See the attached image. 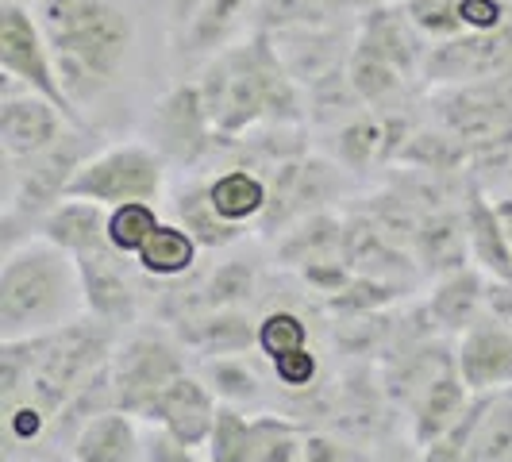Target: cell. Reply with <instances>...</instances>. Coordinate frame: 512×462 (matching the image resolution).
Returning <instances> with one entry per match:
<instances>
[{
  "instance_id": "cell-1",
  "label": "cell",
  "mask_w": 512,
  "mask_h": 462,
  "mask_svg": "<svg viewBox=\"0 0 512 462\" xmlns=\"http://www.w3.org/2000/svg\"><path fill=\"white\" fill-rule=\"evenodd\" d=\"M197 89L220 143H235V135H247L258 124H301L308 108L305 89L289 74L274 35L258 27L247 43L208 58Z\"/></svg>"
},
{
  "instance_id": "cell-2",
  "label": "cell",
  "mask_w": 512,
  "mask_h": 462,
  "mask_svg": "<svg viewBox=\"0 0 512 462\" xmlns=\"http://www.w3.org/2000/svg\"><path fill=\"white\" fill-rule=\"evenodd\" d=\"M54 70L74 104L97 101L131 51V20L112 0H35Z\"/></svg>"
},
{
  "instance_id": "cell-3",
  "label": "cell",
  "mask_w": 512,
  "mask_h": 462,
  "mask_svg": "<svg viewBox=\"0 0 512 462\" xmlns=\"http://www.w3.org/2000/svg\"><path fill=\"white\" fill-rule=\"evenodd\" d=\"M108 320L104 324H66L35 335V366L27 382V401L47 416L66 409L77 389L108 366Z\"/></svg>"
},
{
  "instance_id": "cell-4",
  "label": "cell",
  "mask_w": 512,
  "mask_h": 462,
  "mask_svg": "<svg viewBox=\"0 0 512 462\" xmlns=\"http://www.w3.org/2000/svg\"><path fill=\"white\" fill-rule=\"evenodd\" d=\"M66 285L70 278L54 243L8 255L0 270V335L24 339L54 328V320L66 308Z\"/></svg>"
},
{
  "instance_id": "cell-5",
  "label": "cell",
  "mask_w": 512,
  "mask_h": 462,
  "mask_svg": "<svg viewBox=\"0 0 512 462\" xmlns=\"http://www.w3.org/2000/svg\"><path fill=\"white\" fill-rule=\"evenodd\" d=\"M0 70L12 77L16 85L43 93L47 101L58 104V112L74 124V128H89L77 112V104L66 97L62 77L54 70V54L47 47V35L35 20V12L24 0H0Z\"/></svg>"
},
{
  "instance_id": "cell-6",
  "label": "cell",
  "mask_w": 512,
  "mask_h": 462,
  "mask_svg": "<svg viewBox=\"0 0 512 462\" xmlns=\"http://www.w3.org/2000/svg\"><path fill=\"white\" fill-rule=\"evenodd\" d=\"M97 147H101V135L93 128H66L62 139L51 143L47 151L12 162L16 170H12V193H8V220L51 212L66 197L77 170L97 154Z\"/></svg>"
},
{
  "instance_id": "cell-7",
  "label": "cell",
  "mask_w": 512,
  "mask_h": 462,
  "mask_svg": "<svg viewBox=\"0 0 512 462\" xmlns=\"http://www.w3.org/2000/svg\"><path fill=\"white\" fill-rule=\"evenodd\" d=\"M162 181H166V158L143 143H124V147H108V151L93 154L70 181L66 197L112 208L128 205V201L151 205L162 193Z\"/></svg>"
},
{
  "instance_id": "cell-8",
  "label": "cell",
  "mask_w": 512,
  "mask_h": 462,
  "mask_svg": "<svg viewBox=\"0 0 512 462\" xmlns=\"http://www.w3.org/2000/svg\"><path fill=\"white\" fill-rule=\"evenodd\" d=\"M436 112L443 131L462 139L470 151H489L512 139V97L501 89V77L451 85L436 97Z\"/></svg>"
},
{
  "instance_id": "cell-9",
  "label": "cell",
  "mask_w": 512,
  "mask_h": 462,
  "mask_svg": "<svg viewBox=\"0 0 512 462\" xmlns=\"http://www.w3.org/2000/svg\"><path fill=\"white\" fill-rule=\"evenodd\" d=\"M339 189H343V178L324 158L301 154V158L278 162L274 181H270V201L258 216V228H262V235H278L312 212H324V205L339 197Z\"/></svg>"
},
{
  "instance_id": "cell-10",
  "label": "cell",
  "mask_w": 512,
  "mask_h": 462,
  "mask_svg": "<svg viewBox=\"0 0 512 462\" xmlns=\"http://www.w3.org/2000/svg\"><path fill=\"white\" fill-rule=\"evenodd\" d=\"M424 77L439 85H470L497 81L512 74V20L497 31H466L443 39L424 54Z\"/></svg>"
},
{
  "instance_id": "cell-11",
  "label": "cell",
  "mask_w": 512,
  "mask_h": 462,
  "mask_svg": "<svg viewBox=\"0 0 512 462\" xmlns=\"http://www.w3.org/2000/svg\"><path fill=\"white\" fill-rule=\"evenodd\" d=\"M151 139L154 151L166 162H181V166H197L220 143V135L208 120V108L201 101L197 81H181L154 104Z\"/></svg>"
},
{
  "instance_id": "cell-12",
  "label": "cell",
  "mask_w": 512,
  "mask_h": 462,
  "mask_svg": "<svg viewBox=\"0 0 512 462\" xmlns=\"http://www.w3.org/2000/svg\"><path fill=\"white\" fill-rule=\"evenodd\" d=\"M181 370V359L174 347H166L162 339H131L128 347L116 355L112 366V389H116V405L135 416H147L158 393L174 382Z\"/></svg>"
},
{
  "instance_id": "cell-13",
  "label": "cell",
  "mask_w": 512,
  "mask_h": 462,
  "mask_svg": "<svg viewBox=\"0 0 512 462\" xmlns=\"http://www.w3.org/2000/svg\"><path fill=\"white\" fill-rule=\"evenodd\" d=\"M66 128H74V124L58 112V104L47 101L35 89L16 93L12 77H8L4 101H0V147H4L8 162H24V158H35L39 151H47L51 143L62 139Z\"/></svg>"
},
{
  "instance_id": "cell-14",
  "label": "cell",
  "mask_w": 512,
  "mask_h": 462,
  "mask_svg": "<svg viewBox=\"0 0 512 462\" xmlns=\"http://www.w3.org/2000/svg\"><path fill=\"white\" fill-rule=\"evenodd\" d=\"M355 43L378 51L405 77H412L424 66V35L412 27L405 4H370V8H362Z\"/></svg>"
},
{
  "instance_id": "cell-15",
  "label": "cell",
  "mask_w": 512,
  "mask_h": 462,
  "mask_svg": "<svg viewBox=\"0 0 512 462\" xmlns=\"http://www.w3.org/2000/svg\"><path fill=\"white\" fill-rule=\"evenodd\" d=\"M274 47L285 58L289 74L301 81V89H312L316 81H324L328 74L343 70L351 47H343V27H301V31H278Z\"/></svg>"
},
{
  "instance_id": "cell-16",
  "label": "cell",
  "mask_w": 512,
  "mask_h": 462,
  "mask_svg": "<svg viewBox=\"0 0 512 462\" xmlns=\"http://www.w3.org/2000/svg\"><path fill=\"white\" fill-rule=\"evenodd\" d=\"M247 16H255V0H201L193 20L174 35V58L178 62L216 58L224 47H231Z\"/></svg>"
},
{
  "instance_id": "cell-17",
  "label": "cell",
  "mask_w": 512,
  "mask_h": 462,
  "mask_svg": "<svg viewBox=\"0 0 512 462\" xmlns=\"http://www.w3.org/2000/svg\"><path fill=\"white\" fill-rule=\"evenodd\" d=\"M147 420H158L166 432L189 447L212 439L216 428V405L208 397V389L189 374H178L174 382L158 393V401L151 405Z\"/></svg>"
},
{
  "instance_id": "cell-18",
  "label": "cell",
  "mask_w": 512,
  "mask_h": 462,
  "mask_svg": "<svg viewBox=\"0 0 512 462\" xmlns=\"http://www.w3.org/2000/svg\"><path fill=\"white\" fill-rule=\"evenodd\" d=\"M459 374L466 378L470 389H497V385H512V332L505 324L489 320H474L466 328L459 351Z\"/></svg>"
},
{
  "instance_id": "cell-19",
  "label": "cell",
  "mask_w": 512,
  "mask_h": 462,
  "mask_svg": "<svg viewBox=\"0 0 512 462\" xmlns=\"http://www.w3.org/2000/svg\"><path fill=\"white\" fill-rule=\"evenodd\" d=\"M112 251L116 247L81 251L77 255V278H81V289H85V305L108 324H120V320L135 316V289L124 278V270L116 266Z\"/></svg>"
},
{
  "instance_id": "cell-20",
  "label": "cell",
  "mask_w": 512,
  "mask_h": 462,
  "mask_svg": "<svg viewBox=\"0 0 512 462\" xmlns=\"http://www.w3.org/2000/svg\"><path fill=\"white\" fill-rule=\"evenodd\" d=\"M343 262L351 266V274L359 278H401L409 274V255L401 251V243H393L370 216H355L347 220V231H343Z\"/></svg>"
},
{
  "instance_id": "cell-21",
  "label": "cell",
  "mask_w": 512,
  "mask_h": 462,
  "mask_svg": "<svg viewBox=\"0 0 512 462\" xmlns=\"http://www.w3.org/2000/svg\"><path fill=\"white\" fill-rule=\"evenodd\" d=\"M466 247H470V228H466V212L455 208H432L424 212L416 239H412V251L420 258L424 270L432 274H455L466 262Z\"/></svg>"
},
{
  "instance_id": "cell-22",
  "label": "cell",
  "mask_w": 512,
  "mask_h": 462,
  "mask_svg": "<svg viewBox=\"0 0 512 462\" xmlns=\"http://www.w3.org/2000/svg\"><path fill=\"white\" fill-rule=\"evenodd\" d=\"M43 235L47 243L62 251H104L108 243V212L97 201H81V197H62L58 205L43 216Z\"/></svg>"
},
{
  "instance_id": "cell-23",
  "label": "cell",
  "mask_w": 512,
  "mask_h": 462,
  "mask_svg": "<svg viewBox=\"0 0 512 462\" xmlns=\"http://www.w3.org/2000/svg\"><path fill=\"white\" fill-rule=\"evenodd\" d=\"M466 389H470V385H466V378H462L451 362H447L436 378H432V385L424 389V397H420V405H416V439H420L424 447L439 443V439L447 436L462 416H466Z\"/></svg>"
},
{
  "instance_id": "cell-24",
  "label": "cell",
  "mask_w": 512,
  "mask_h": 462,
  "mask_svg": "<svg viewBox=\"0 0 512 462\" xmlns=\"http://www.w3.org/2000/svg\"><path fill=\"white\" fill-rule=\"evenodd\" d=\"M466 228H470V251L486 266L497 282L512 285V243L509 231L501 224L497 208L482 197L478 185L466 189Z\"/></svg>"
},
{
  "instance_id": "cell-25",
  "label": "cell",
  "mask_w": 512,
  "mask_h": 462,
  "mask_svg": "<svg viewBox=\"0 0 512 462\" xmlns=\"http://www.w3.org/2000/svg\"><path fill=\"white\" fill-rule=\"evenodd\" d=\"M335 154L347 170H370L374 162H393L389 154V128H385V112H359L351 116L339 135H335Z\"/></svg>"
},
{
  "instance_id": "cell-26",
  "label": "cell",
  "mask_w": 512,
  "mask_h": 462,
  "mask_svg": "<svg viewBox=\"0 0 512 462\" xmlns=\"http://www.w3.org/2000/svg\"><path fill=\"white\" fill-rule=\"evenodd\" d=\"M512 455V389L489 393L486 409L466 439L462 462H505Z\"/></svg>"
},
{
  "instance_id": "cell-27",
  "label": "cell",
  "mask_w": 512,
  "mask_h": 462,
  "mask_svg": "<svg viewBox=\"0 0 512 462\" xmlns=\"http://www.w3.org/2000/svg\"><path fill=\"white\" fill-rule=\"evenodd\" d=\"M343 231L347 224H339L332 212H312L305 220H297V228L285 231V239L278 243L282 262H320V258L343 255Z\"/></svg>"
},
{
  "instance_id": "cell-28",
  "label": "cell",
  "mask_w": 512,
  "mask_h": 462,
  "mask_svg": "<svg viewBox=\"0 0 512 462\" xmlns=\"http://www.w3.org/2000/svg\"><path fill=\"white\" fill-rule=\"evenodd\" d=\"M347 8L339 0H255V27L258 31H301V27H328L339 24Z\"/></svg>"
},
{
  "instance_id": "cell-29",
  "label": "cell",
  "mask_w": 512,
  "mask_h": 462,
  "mask_svg": "<svg viewBox=\"0 0 512 462\" xmlns=\"http://www.w3.org/2000/svg\"><path fill=\"white\" fill-rule=\"evenodd\" d=\"M178 216H181V224H185V231H189L197 243H205V247H228V243H235V239L243 235V224L224 220L220 208L212 205L208 185H189V189H181Z\"/></svg>"
},
{
  "instance_id": "cell-30",
  "label": "cell",
  "mask_w": 512,
  "mask_h": 462,
  "mask_svg": "<svg viewBox=\"0 0 512 462\" xmlns=\"http://www.w3.org/2000/svg\"><path fill=\"white\" fill-rule=\"evenodd\" d=\"M482 301H486V285L478 278V270L462 266L439 282L436 297H432V316L443 328H470Z\"/></svg>"
},
{
  "instance_id": "cell-31",
  "label": "cell",
  "mask_w": 512,
  "mask_h": 462,
  "mask_svg": "<svg viewBox=\"0 0 512 462\" xmlns=\"http://www.w3.org/2000/svg\"><path fill=\"white\" fill-rule=\"evenodd\" d=\"M131 447H135V428H131L128 412L112 416H93L81 436H77V462H128Z\"/></svg>"
},
{
  "instance_id": "cell-32",
  "label": "cell",
  "mask_w": 512,
  "mask_h": 462,
  "mask_svg": "<svg viewBox=\"0 0 512 462\" xmlns=\"http://www.w3.org/2000/svg\"><path fill=\"white\" fill-rule=\"evenodd\" d=\"M347 77L355 85L362 104H385L401 93V85L409 77L401 74L393 62H385L378 51L362 47V43H351V58H347Z\"/></svg>"
},
{
  "instance_id": "cell-33",
  "label": "cell",
  "mask_w": 512,
  "mask_h": 462,
  "mask_svg": "<svg viewBox=\"0 0 512 462\" xmlns=\"http://www.w3.org/2000/svg\"><path fill=\"white\" fill-rule=\"evenodd\" d=\"M178 332L185 343L201 347L208 355H228V351H247L251 347V324L247 316L231 312V308H220L205 320H181Z\"/></svg>"
},
{
  "instance_id": "cell-34",
  "label": "cell",
  "mask_w": 512,
  "mask_h": 462,
  "mask_svg": "<svg viewBox=\"0 0 512 462\" xmlns=\"http://www.w3.org/2000/svg\"><path fill=\"white\" fill-rule=\"evenodd\" d=\"M212 193V205L220 208V216L231 224H243L251 216H262V208L270 201V185L247 170H228L208 185Z\"/></svg>"
},
{
  "instance_id": "cell-35",
  "label": "cell",
  "mask_w": 512,
  "mask_h": 462,
  "mask_svg": "<svg viewBox=\"0 0 512 462\" xmlns=\"http://www.w3.org/2000/svg\"><path fill=\"white\" fill-rule=\"evenodd\" d=\"M193 255H197V239H193L189 231L158 224V231H154L151 239L143 243V251H139V262H143V270H151V274H162V278H170V274H181V270H189V266H193Z\"/></svg>"
},
{
  "instance_id": "cell-36",
  "label": "cell",
  "mask_w": 512,
  "mask_h": 462,
  "mask_svg": "<svg viewBox=\"0 0 512 462\" xmlns=\"http://www.w3.org/2000/svg\"><path fill=\"white\" fill-rule=\"evenodd\" d=\"M466 158H470V147L455 139L451 131H416L409 147L401 151V162H412V166L432 170V174H451Z\"/></svg>"
},
{
  "instance_id": "cell-37",
  "label": "cell",
  "mask_w": 512,
  "mask_h": 462,
  "mask_svg": "<svg viewBox=\"0 0 512 462\" xmlns=\"http://www.w3.org/2000/svg\"><path fill=\"white\" fill-rule=\"evenodd\" d=\"M251 289H255V266L251 262H224L197 293L193 305L205 308V312H220V308H235L243 301H251Z\"/></svg>"
},
{
  "instance_id": "cell-38",
  "label": "cell",
  "mask_w": 512,
  "mask_h": 462,
  "mask_svg": "<svg viewBox=\"0 0 512 462\" xmlns=\"http://www.w3.org/2000/svg\"><path fill=\"white\" fill-rule=\"evenodd\" d=\"M154 231H158V216L147 201H128L108 212V243L120 255H139Z\"/></svg>"
},
{
  "instance_id": "cell-39",
  "label": "cell",
  "mask_w": 512,
  "mask_h": 462,
  "mask_svg": "<svg viewBox=\"0 0 512 462\" xmlns=\"http://www.w3.org/2000/svg\"><path fill=\"white\" fill-rule=\"evenodd\" d=\"M212 462H255V420H243L235 409L216 412Z\"/></svg>"
},
{
  "instance_id": "cell-40",
  "label": "cell",
  "mask_w": 512,
  "mask_h": 462,
  "mask_svg": "<svg viewBox=\"0 0 512 462\" xmlns=\"http://www.w3.org/2000/svg\"><path fill=\"white\" fill-rule=\"evenodd\" d=\"M401 4H405V12H409L412 27H416L424 39H432V43L466 35L459 0H401Z\"/></svg>"
},
{
  "instance_id": "cell-41",
  "label": "cell",
  "mask_w": 512,
  "mask_h": 462,
  "mask_svg": "<svg viewBox=\"0 0 512 462\" xmlns=\"http://www.w3.org/2000/svg\"><path fill=\"white\" fill-rule=\"evenodd\" d=\"M397 297H401V285L378 282V278H355L347 289L328 297V312H335V316H370L378 308L393 305Z\"/></svg>"
},
{
  "instance_id": "cell-42",
  "label": "cell",
  "mask_w": 512,
  "mask_h": 462,
  "mask_svg": "<svg viewBox=\"0 0 512 462\" xmlns=\"http://www.w3.org/2000/svg\"><path fill=\"white\" fill-rule=\"evenodd\" d=\"M305 447H297V428L289 420H255V462H297Z\"/></svg>"
},
{
  "instance_id": "cell-43",
  "label": "cell",
  "mask_w": 512,
  "mask_h": 462,
  "mask_svg": "<svg viewBox=\"0 0 512 462\" xmlns=\"http://www.w3.org/2000/svg\"><path fill=\"white\" fill-rule=\"evenodd\" d=\"M258 347H262L270 359L293 355V351L308 347L305 324H301L293 312H270V316L258 324Z\"/></svg>"
},
{
  "instance_id": "cell-44",
  "label": "cell",
  "mask_w": 512,
  "mask_h": 462,
  "mask_svg": "<svg viewBox=\"0 0 512 462\" xmlns=\"http://www.w3.org/2000/svg\"><path fill=\"white\" fill-rule=\"evenodd\" d=\"M208 378L216 385V393H224L231 401H243V397H255L258 378L251 374V366L243 359H216L208 362Z\"/></svg>"
},
{
  "instance_id": "cell-45",
  "label": "cell",
  "mask_w": 512,
  "mask_h": 462,
  "mask_svg": "<svg viewBox=\"0 0 512 462\" xmlns=\"http://www.w3.org/2000/svg\"><path fill=\"white\" fill-rule=\"evenodd\" d=\"M466 31H497L509 24V4L505 0H459Z\"/></svg>"
},
{
  "instance_id": "cell-46",
  "label": "cell",
  "mask_w": 512,
  "mask_h": 462,
  "mask_svg": "<svg viewBox=\"0 0 512 462\" xmlns=\"http://www.w3.org/2000/svg\"><path fill=\"white\" fill-rule=\"evenodd\" d=\"M278 366V378H282L289 389H301L316 378V359H312V351L301 347V351H293V355H282V359H274Z\"/></svg>"
},
{
  "instance_id": "cell-47",
  "label": "cell",
  "mask_w": 512,
  "mask_h": 462,
  "mask_svg": "<svg viewBox=\"0 0 512 462\" xmlns=\"http://www.w3.org/2000/svg\"><path fill=\"white\" fill-rule=\"evenodd\" d=\"M151 462H197V455L189 451V443H181L170 432H162L151 443Z\"/></svg>"
},
{
  "instance_id": "cell-48",
  "label": "cell",
  "mask_w": 512,
  "mask_h": 462,
  "mask_svg": "<svg viewBox=\"0 0 512 462\" xmlns=\"http://www.w3.org/2000/svg\"><path fill=\"white\" fill-rule=\"evenodd\" d=\"M486 305H489V316L497 320V324H505L512 332V285L509 282H493L486 289Z\"/></svg>"
},
{
  "instance_id": "cell-49",
  "label": "cell",
  "mask_w": 512,
  "mask_h": 462,
  "mask_svg": "<svg viewBox=\"0 0 512 462\" xmlns=\"http://www.w3.org/2000/svg\"><path fill=\"white\" fill-rule=\"evenodd\" d=\"M305 462H343V447L332 443L328 436H308Z\"/></svg>"
},
{
  "instance_id": "cell-50",
  "label": "cell",
  "mask_w": 512,
  "mask_h": 462,
  "mask_svg": "<svg viewBox=\"0 0 512 462\" xmlns=\"http://www.w3.org/2000/svg\"><path fill=\"white\" fill-rule=\"evenodd\" d=\"M201 8V0H166V12H170V31L178 35L181 27L193 20V12Z\"/></svg>"
},
{
  "instance_id": "cell-51",
  "label": "cell",
  "mask_w": 512,
  "mask_h": 462,
  "mask_svg": "<svg viewBox=\"0 0 512 462\" xmlns=\"http://www.w3.org/2000/svg\"><path fill=\"white\" fill-rule=\"evenodd\" d=\"M497 216H501V224L509 231V243H512V197H505L501 205H497Z\"/></svg>"
}]
</instances>
